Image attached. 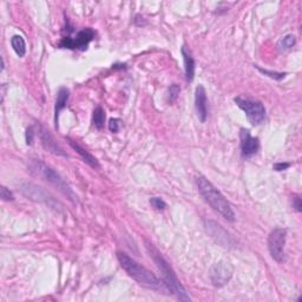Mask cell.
Masks as SVG:
<instances>
[{"mask_svg":"<svg viewBox=\"0 0 302 302\" xmlns=\"http://www.w3.org/2000/svg\"><path fill=\"white\" fill-rule=\"evenodd\" d=\"M181 91V88L177 84H172L171 87L169 88V102L172 103L175 102L177 97H179Z\"/></svg>","mask_w":302,"mask_h":302,"instance_id":"cell-22","label":"cell"},{"mask_svg":"<svg viewBox=\"0 0 302 302\" xmlns=\"http://www.w3.org/2000/svg\"><path fill=\"white\" fill-rule=\"evenodd\" d=\"M196 184L202 196H203L204 200L208 202L209 205L215 211H218L227 221H235V214H234L229 202L226 200V197L205 177L198 176L196 179Z\"/></svg>","mask_w":302,"mask_h":302,"instance_id":"cell-2","label":"cell"},{"mask_svg":"<svg viewBox=\"0 0 302 302\" xmlns=\"http://www.w3.org/2000/svg\"><path fill=\"white\" fill-rule=\"evenodd\" d=\"M117 258H118L122 268L127 273V275L140 283L141 286L150 289H161V282L156 278L154 273L138 264L129 255L123 253V251H117Z\"/></svg>","mask_w":302,"mask_h":302,"instance_id":"cell-3","label":"cell"},{"mask_svg":"<svg viewBox=\"0 0 302 302\" xmlns=\"http://www.w3.org/2000/svg\"><path fill=\"white\" fill-rule=\"evenodd\" d=\"M70 92L66 88H60L58 91V95H57V101H56V106H55V123H56V129H58V117L59 113L62 110L65 108L67 102H69Z\"/></svg>","mask_w":302,"mask_h":302,"instance_id":"cell-15","label":"cell"},{"mask_svg":"<svg viewBox=\"0 0 302 302\" xmlns=\"http://www.w3.org/2000/svg\"><path fill=\"white\" fill-rule=\"evenodd\" d=\"M256 69H257L258 71H260L261 73H264V74H266V76L271 77V78H273V79H275V80H281V79H283V78H285V76H286V73L273 72V71L264 70V69H261V67H258V66H256Z\"/></svg>","mask_w":302,"mask_h":302,"instance_id":"cell-20","label":"cell"},{"mask_svg":"<svg viewBox=\"0 0 302 302\" xmlns=\"http://www.w3.org/2000/svg\"><path fill=\"white\" fill-rule=\"evenodd\" d=\"M11 45L19 57H24L26 53V44H25L24 38L21 35H13L11 39Z\"/></svg>","mask_w":302,"mask_h":302,"instance_id":"cell-17","label":"cell"},{"mask_svg":"<svg viewBox=\"0 0 302 302\" xmlns=\"http://www.w3.org/2000/svg\"><path fill=\"white\" fill-rule=\"evenodd\" d=\"M290 166V163H283V162H280V163H275L274 164V170L276 171H283V170L288 169Z\"/></svg>","mask_w":302,"mask_h":302,"instance_id":"cell-26","label":"cell"},{"mask_svg":"<svg viewBox=\"0 0 302 302\" xmlns=\"http://www.w3.org/2000/svg\"><path fill=\"white\" fill-rule=\"evenodd\" d=\"M104 122H105L104 110H103L102 106H97V108L95 109L94 115H92V123H94L96 129L101 130L103 129V126H104Z\"/></svg>","mask_w":302,"mask_h":302,"instance_id":"cell-18","label":"cell"},{"mask_svg":"<svg viewBox=\"0 0 302 302\" xmlns=\"http://www.w3.org/2000/svg\"><path fill=\"white\" fill-rule=\"evenodd\" d=\"M39 137H40L41 144L46 151L51 152V154H53V155L67 156L65 152H64L62 147L57 143L52 135L50 134V131L46 130L45 127L40 126V129H39Z\"/></svg>","mask_w":302,"mask_h":302,"instance_id":"cell-13","label":"cell"},{"mask_svg":"<svg viewBox=\"0 0 302 302\" xmlns=\"http://www.w3.org/2000/svg\"><path fill=\"white\" fill-rule=\"evenodd\" d=\"M2 198L3 201H13L14 196L6 187H2Z\"/></svg>","mask_w":302,"mask_h":302,"instance_id":"cell-24","label":"cell"},{"mask_svg":"<svg viewBox=\"0 0 302 302\" xmlns=\"http://www.w3.org/2000/svg\"><path fill=\"white\" fill-rule=\"evenodd\" d=\"M95 31L92 28L88 27L79 31L74 38L64 37L59 41V48L69 49V50H85L90 41L94 40Z\"/></svg>","mask_w":302,"mask_h":302,"instance_id":"cell-7","label":"cell"},{"mask_svg":"<svg viewBox=\"0 0 302 302\" xmlns=\"http://www.w3.org/2000/svg\"><path fill=\"white\" fill-rule=\"evenodd\" d=\"M240 140L241 151H242L243 157H250V156L256 154L258 148H260V142H258V138L251 136L249 130L241 129Z\"/></svg>","mask_w":302,"mask_h":302,"instance_id":"cell-11","label":"cell"},{"mask_svg":"<svg viewBox=\"0 0 302 302\" xmlns=\"http://www.w3.org/2000/svg\"><path fill=\"white\" fill-rule=\"evenodd\" d=\"M33 140H34V127L30 126L27 127L26 130V144L31 145L33 143Z\"/></svg>","mask_w":302,"mask_h":302,"instance_id":"cell-25","label":"cell"},{"mask_svg":"<svg viewBox=\"0 0 302 302\" xmlns=\"http://www.w3.org/2000/svg\"><path fill=\"white\" fill-rule=\"evenodd\" d=\"M195 109H196L197 116L202 123L207 120L208 117V101L207 92L203 85H198L195 92Z\"/></svg>","mask_w":302,"mask_h":302,"instance_id":"cell-12","label":"cell"},{"mask_svg":"<svg viewBox=\"0 0 302 302\" xmlns=\"http://www.w3.org/2000/svg\"><path fill=\"white\" fill-rule=\"evenodd\" d=\"M236 105L246 113L247 118L253 125H258L264 122L266 118V109L264 104L258 101H254L250 98L236 97L234 99Z\"/></svg>","mask_w":302,"mask_h":302,"instance_id":"cell-5","label":"cell"},{"mask_svg":"<svg viewBox=\"0 0 302 302\" xmlns=\"http://www.w3.org/2000/svg\"><path fill=\"white\" fill-rule=\"evenodd\" d=\"M233 276V267L229 262L220 261L210 269V280L215 287H223L230 281Z\"/></svg>","mask_w":302,"mask_h":302,"instance_id":"cell-8","label":"cell"},{"mask_svg":"<svg viewBox=\"0 0 302 302\" xmlns=\"http://www.w3.org/2000/svg\"><path fill=\"white\" fill-rule=\"evenodd\" d=\"M296 44V38L293 34H287L285 37H282L278 42V48L280 51H288V50L293 49L294 45Z\"/></svg>","mask_w":302,"mask_h":302,"instance_id":"cell-19","label":"cell"},{"mask_svg":"<svg viewBox=\"0 0 302 302\" xmlns=\"http://www.w3.org/2000/svg\"><path fill=\"white\" fill-rule=\"evenodd\" d=\"M182 56L184 60V71H186V78L188 81H193L195 76V59L191 56V52L186 46L182 48Z\"/></svg>","mask_w":302,"mask_h":302,"instance_id":"cell-16","label":"cell"},{"mask_svg":"<svg viewBox=\"0 0 302 302\" xmlns=\"http://www.w3.org/2000/svg\"><path fill=\"white\" fill-rule=\"evenodd\" d=\"M67 141H69V144H70V147L73 149V150H76L77 151V154L80 156L81 158H83V161L87 163V164H89L91 166V168H95V169H98L99 166V163H98V161L97 159H96L94 156H92L90 152H89L88 150H85L84 148H81L79 144H77L76 142L74 141H72V140H70V138H66Z\"/></svg>","mask_w":302,"mask_h":302,"instance_id":"cell-14","label":"cell"},{"mask_svg":"<svg viewBox=\"0 0 302 302\" xmlns=\"http://www.w3.org/2000/svg\"><path fill=\"white\" fill-rule=\"evenodd\" d=\"M205 227H207L208 233L210 234L212 239H215V241L218 243L221 244L222 247L226 248H230L233 247L235 242H234L233 237L229 235L228 233L226 232L225 229L222 228L219 223H216L214 221H208L205 223Z\"/></svg>","mask_w":302,"mask_h":302,"instance_id":"cell-10","label":"cell"},{"mask_svg":"<svg viewBox=\"0 0 302 302\" xmlns=\"http://www.w3.org/2000/svg\"><path fill=\"white\" fill-rule=\"evenodd\" d=\"M150 204L152 205V208L156 209V210H164L166 208V203L159 197H152L150 200Z\"/></svg>","mask_w":302,"mask_h":302,"instance_id":"cell-21","label":"cell"},{"mask_svg":"<svg viewBox=\"0 0 302 302\" xmlns=\"http://www.w3.org/2000/svg\"><path fill=\"white\" fill-rule=\"evenodd\" d=\"M119 127H120V120L119 119H111L109 122V130L111 131V133H118L119 131Z\"/></svg>","mask_w":302,"mask_h":302,"instance_id":"cell-23","label":"cell"},{"mask_svg":"<svg viewBox=\"0 0 302 302\" xmlns=\"http://www.w3.org/2000/svg\"><path fill=\"white\" fill-rule=\"evenodd\" d=\"M293 208L295 209L297 212H301L302 203H301V198L299 196H294L293 197Z\"/></svg>","mask_w":302,"mask_h":302,"instance_id":"cell-27","label":"cell"},{"mask_svg":"<svg viewBox=\"0 0 302 302\" xmlns=\"http://www.w3.org/2000/svg\"><path fill=\"white\" fill-rule=\"evenodd\" d=\"M147 249L150 254V256L152 257V260L157 266V268L159 269V272L162 273V280H163V285L165 286V288L169 290L170 293L176 295L177 299H180L181 301H190V296L188 295L187 290L184 289V287L182 286V283L177 278V275L175 274V272L172 271L171 266H170L164 257L162 256V254L156 249L154 244L147 242Z\"/></svg>","mask_w":302,"mask_h":302,"instance_id":"cell-1","label":"cell"},{"mask_svg":"<svg viewBox=\"0 0 302 302\" xmlns=\"http://www.w3.org/2000/svg\"><path fill=\"white\" fill-rule=\"evenodd\" d=\"M287 230L283 228H276L268 237V249L272 257L276 262L281 264L285 261V244H286Z\"/></svg>","mask_w":302,"mask_h":302,"instance_id":"cell-6","label":"cell"},{"mask_svg":"<svg viewBox=\"0 0 302 302\" xmlns=\"http://www.w3.org/2000/svg\"><path fill=\"white\" fill-rule=\"evenodd\" d=\"M21 191H23L25 196L31 198V200L44 202V203L50 205V207H56V201L53 200V197L50 196V195L40 187H37L31 183H25L24 186H21Z\"/></svg>","mask_w":302,"mask_h":302,"instance_id":"cell-9","label":"cell"},{"mask_svg":"<svg viewBox=\"0 0 302 302\" xmlns=\"http://www.w3.org/2000/svg\"><path fill=\"white\" fill-rule=\"evenodd\" d=\"M30 169L32 174H34L35 176L40 177V179L51 184L56 189H58L60 193L65 195L66 197H69V200H76V196H74L72 190L70 189V187L67 186L65 182H64L62 177H60L52 168L46 165L44 162H41L40 159H31Z\"/></svg>","mask_w":302,"mask_h":302,"instance_id":"cell-4","label":"cell"}]
</instances>
